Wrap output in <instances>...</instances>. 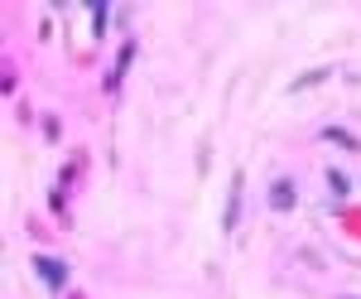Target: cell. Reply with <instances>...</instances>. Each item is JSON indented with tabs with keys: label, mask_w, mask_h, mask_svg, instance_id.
Wrapping results in <instances>:
<instances>
[{
	"label": "cell",
	"mask_w": 361,
	"mask_h": 299,
	"mask_svg": "<svg viewBox=\"0 0 361 299\" xmlns=\"http://www.w3.org/2000/svg\"><path fill=\"white\" fill-rule=\"evenodd\" d=\"M294 203H299V194H294V179H274V184H270V207H274V212H289Z\"/></svg>",
	"instance_id": "6da1fadb"
},
{
	"label": "cell",
	"mask_w": 361,
	"mask_h": 299,
	"mask_svg": "<svg viewBox=\"0 0 361 299\" xmlns=\"http://www.w3.org/2000/svg\"><path fill=\"white\" fill-rule=\"evenodd\" d=\"M39 275H44L53 290H63V285H68V266H63L58 256H44V261H39Z\"/></svg>",
	"instance_id": "7a4b0ae2"
},
{
	"label": "cell",
	"mask_w": 361,
	"mask_h": 299,
	"mask_svg": "<svg viewBox=\"0 0 361 299\" xmlns=\"http://www.w3.org/2000/svg\"><path fill=\"white\" fill-rule=\"evenodd\" d=\"M236 222H241V179L231 184V198H227V222H222V227H227V232H236Z\"/></svg>",
	"instance_id": "3957f363"
},
{
	"label": "cell",
	"mask_w": 361,
	"mask_h": 299,
	"mask_svg": "<svg viewBox=\"0 0 361 299\" xmlns=\"http://www.w3.org/2000/svg\"><path fill=\"white\" fill-rule=\"evenodd\" d=\"M318 135H323V140H333V145H347V150H357V135H352V130H342V126H323Z\"/></svg>",
	"instance_id": "277c9868"
},
{
	"label": "cell",
	"mask_w": 361,
	"mask_h": 299,
	"mask_svg": "<svg viewBox=\"0 0 361 299\" xmlns=\"http://www.w3.org/2000/svg\"><path fill=\"white\" fill-rule=\"evenodd\" d=\"M323 78H328V68H313V73H303V78H294V83H289V92H303V87H318Z\"/></svg>",
	"instance_id": "5b68a950"
},
{
	"label": "cell",
	"mask_w": 361,
	"mask_h": 299,
	"mask_svg": "<svg viewBox=\"0 0 361 299\" xmlns=\"http://www.w3.org/2000/svg\"><path fill=\"white\" fill-rule=\"evenodd\" d=\"M328 184H333V194H337V198H347V194H352V184H347V174H342V169H328Z\"/></svg>",
	"instance_id": "8992f818"
},
{
	"label": "cell",
	"mask_w": 361,
	"mask_h": 299,
	"mask_svg": "<svg viewBox=\"0 0 361 299\" xmlns=\"http://www.w3.org/2000/svg\"><path fill=\"white\" fill-rule=\"evenodd\" d=\"M106 19H111V10L106 5H91V34H106Z\"/></svg>",
	"instance_id": "52a82bcc"
},
{
	"label": "cell",
	"mask_w": 361,
	"mask_h": 299,
	"mask_svg": "<svg viewBox=\"0 0 361 299\" xmlns=\"http://www.w3.org/2000/svg\"><path fill=\"white\" fill-rule=\"evenodd\" d=\"M130 58H135V44H125V49H121V58H116V78L130 68Z\"/></svg>",
	"instance_id": "ba28073f"
}]
</instances>
